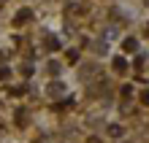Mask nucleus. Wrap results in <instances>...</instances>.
I'll return each mask as SVG.
<instances>
[{
    "label": "nucleus",
    "instance_id": "nucleus-1",
    "mask_svg": "<svg viewBox=\"0 0 149 143\" xmlns=\"http://www.w3.org/2000/svg\"><path fill=\"white\" fill-rule=\"evenodd\" d=\"M30 16H33V11H30V8H24V11H19V14H16V24H22V22H27Z\"/></svg>",
    "mask_w": 149,
    "mask_h": 143
},
{
    "label": "nucleus",
    "instance_id": "nucleus-6",
    "mask_svg": "<svg viewBox=\"0 0 149 143\" xmlns=\"http://www.w3.org/2000/svg\"><path fill=\"white\" fill-rule=\"evenodd\" d=\"M141 103H144V105H149V92H144V95H141Z\"/></svg>",
    "mask_w": 149,
    "mask_h": 143
},
{
    "label": "nucleus",
    "instance_id": "nucleus-4",
    "mask_svg": "<svg viewBox=\"0 0 149 143\" xmlns=\"http://www.w3.org/2000/svg\"><path fill=\"white\" fill-rule=\"evenodd\" d=\"M109 130H111V135H114V138H119V135H122V127H119V124H114V127H109Z\"/></svg>",
    "mask_w": 149,
    "mask_h": 143
},
{
    "label": "nucleus",
    "instance_id": "nucleus-5",
    "mask_svg": "<svg viewBox=\"0 0 149 143\" xmlns=\"http://www.w3.org/2000/svg\"><path fill=\"white\" fill-rule=\"evenodd\" d=\"M8 76H11V70H8V68H0V78H8Z\"/></svg>",
    "mask_w": 149,
    "mask_h": 143
},
{
    "label": "nucleus",
    "instance_id": "nucleus-7",
    "mask_svg": "<svg viewBox=\"0 0 149 143\" xmlns=\"http://www.w3.org/2000/svg\"><path fill=\"white\" fill-rule=\"evenodd\" d=\"M146 35H149V27H146Z\"/></svg>",
    "mask_w": 149,
    "mask_h": 143
},
{
    "label": "nucleus",
    "instance_id": "nucleus-2",
    "mask_svg": "<svg viewBox=\"0 0 149 143\" xmlns=\"http://www.w3.org/2000/svg\"><path fill=\"white\" fill-rule=\"evenodd\" d=\"M125 59H122V57H117V59H114V70H117V73H125Z\"/></svg>",
    "mask_w": 149,
    "mask_h": 143
},
{
    "label": "nucleus",
    "instance_id": "nucleus-3",
    "mask_svg": "<svg viewBox=\"0 0 149 143\" xmlns=\"http://www.w3.org/2000/svg\"><path fill=\"white\" fill-rule=\"evenodd\" d=\"M122 49H125V51H136V49H138V43H136L133 38H127L125 43H122Z\"/></svg>",
    "mask_w": 149,
    "mask_h": 143
}]
</instances>
